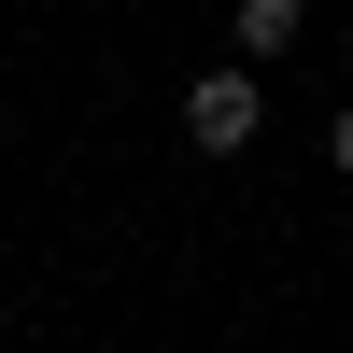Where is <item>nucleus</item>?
<instances>
[{
  "instance_id": "3",
  "label": "nucleus",
  "mask_w": 353,
  "mask_h": 353,
  "mask_svg": "<svg viewBox=\"0 0 353 353\" xmlns=\"http://www.w3.org/2000/svg\"><path fill=\"white\" fill-rule=\"evenodd\" d=\"M325 156H339V170H353V113H339V128H325Z\"/></svg>"
},
{
  "instance_id": "1",
  "label": "nucleus",
  "mask_w": 353,
  "mask_h": 353,
  "mask_svg": "<svg viewBox=\"0 0 353 353\" xmlns=\"http://www.w3.org/2000/svg\"><path fill=\"white\" fill-rule=\"evenodd\" d=\"M184 141H198V156H241V141H254V71H198L184 85Z\"/></svg>"
},
{
  "instance_id": "2",
  "label": "nucleus",
  "mask_w": 353,
  "mask_h": 353,
  "mask_svg": "<svg viewBox=\"0 0 353 353\" xmlns=\"http://www.w3.org/2000/svg\"><path fill=\"white\" fill-rule=\"evenodd\" d=\"M241 43H254V57H283V43H297V0H241Z\"/></svg>"
}]
</instances>
